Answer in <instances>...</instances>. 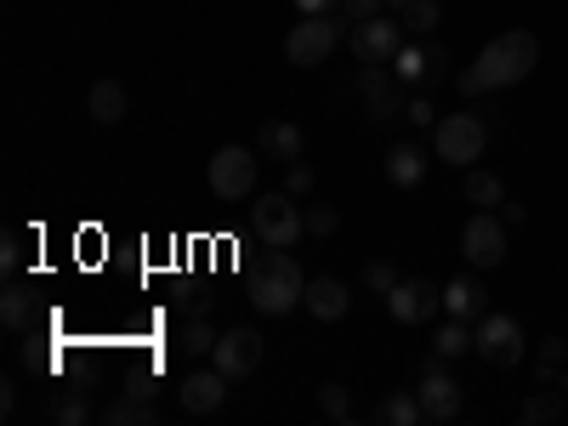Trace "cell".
Masks as SVG:
<instances>
[{
    "instance_id": "ffe728a7",
    "label": "cell",
    "mask_w": 568,
    "mask_h": 426,
    "mask_svg": "<svg viewBox=\"0 0 568 426\" xmlns=\"http://www.w3.org/2000/svg\"><path fill=\"white\" fill-rule=\"evenodd\" d=\"M125 109H131V98H125L120 80H98V85H91V120H98V125H120Z\"/></svg>"
},
{
    "instance_id": "484cf974",
    "label": "cell",
    "mask_w": 568,
    "mask_h": 426,
    "mask_svg": "<svg viewBox=\"0 0 568 426\" xmlns=\"http://www.w3.org/2000/svg\"><path fill=\"white\" fill-rule=\"evenodd\" d=\"M382 420H387V426H415V420H426L420 393H387V398H382Z\"/></svg>"
},
{
    "instance_id": "d590c367",
    "label": "cell",
    "mask_w": 568,
    "mask_h": 426,
    "mask_svg": "<svg viewBox=\"0 0 568 426\" xmlns=\"http://www.w3.org/2000/svg\"><path fill=\"white\" fill-rule=\"evenodd\" d=\"M176 307H182L187 318H205V307H211V296H205V291H176Z\"/></svg>"
},
{
    "instance_id": "6da1fadb",
    "label": "cell",
    "mask_w": 568,
    "mask_h": 426,
    "mask_svg": "<svg viewBox=\"0 0 568 426\" xmlns=\"http://www.w3.org/2000/svg\"><path fill=\"white\" fill-rule=\"evenodd\" d=\"M535 63H540V40H535L529 29H506V34H495V40L484 45L478 63H471L455 85H460V98H484V91H500V85L529 80Z\"/></svg>"
},
{
    "instance_id": "52a82bcc",
    "label": "cell",
    "mask_w": 568,
    "mask_h": 426,
    "mask_svg": "<svg viewBox=\"0 0 568 426\" xmlns=\"http://www.w3.org/2000/svg\"><path fill=\"white\" fill-rule=\"evenodd\" d=\"M433 131H438L444 165H478V154L489 149V125L478 114H444Z\"/></svg>"
},
{
    "instance_id": "cb8c5ba5",
    "label": "cell",
    "mask_w": 568,
    "mask_h": 426,
    "mask_svg": "<svg viewBox=\"0 0 568 426\" xmlns=\"http://www.w3.org/2000/svg\"><path fill=\"white\" fill-rule=\"evenodd\" d=\"M562 409H568L562 387H535V393L524 398V420H529V426H546V420H557Z\"/></svg>"
},
{
    "instance_id": "4dcf8cb0",
    "label": "cell",
    "mask_w": 568,
    "mask_h": 426,
    "mask_svg": "<svg viewBox=\"0 0 568 426\" xmlns=\"http://www.w3.org/2000/svg\"><path fill=\"white\" fill-rule=\"evenodd\" d=\"M562 364H568V342H562V336L540 342V369H535V382H557Z\"/></svg>"
},
{
    "instance_id": "ab89813d",
    "label": "cell",
    "mask_w": 568,
    "mask_h": 426,
    "mask_svg": "<svg viewBox=\"0 0 568 426\" xmlns=\"http://www.w3.org/2000/svg\"><path fill=\"white\" fill-rule=\"evenodd\" d=\"M404 7H409V0H387V12H393V18H404Z\"/></svg>"
},
{
    "instance_id": "f35d334b",
    "label": "cell",
    "mask_w": 568,
    "mask_h": 426,
    "mask_svg": "<svg viewBox=\"0 0 568 426\" xmlns=\"http://www.w3.org/2000/svg\"><path fill=\"white\" fill-rule=\"evenodd\" d=\"M336 7H342V0H296V12H302V18H329Z\"/></svg>"
},
{
    "instance_id": "7402d4cb",
    "label": "cell",
    "mask_w": 568,
    "mask_h": 426,
    "mask_svg": "<svg viewBox=\"0 0 568 426\" xmlns=\"http://www.w3.org/2000/svg\"><path fill=\"white\" fill-rule=\"evenodd\" d=\"M466 200L478 205V211H500V205H506V182H500L495 171L466 165Z\"/></svg>"
},
{
    "instance_id": "1f68e13d",
    "label": "cell",
    "mask_w": 568,
    "mask_h": 426,
    "mask_svg": "<svg viewBox=\"0 0 568 426\" xmlns=\"http://www.w3.org/2000/svg\"><path fill=\"white\" fill-rule=\"evenodd\" d=\"M393 284H398V267H393V262H369V267H364V291H375L382 302L393 296Z\"/></svg>"
},
{
    "instance_id": "74e56055",
    "label": "cell",
    "mask_w": 568,
    "mask_h": 426,
    "mask_svg": "<svg viewBox=\"0 0 568 426\" xmlns=\"http://www.w3.org/2000/svg\"><path fill=\"white\" fill-rule=\"evenodd\" d=\"M387 7V0H342V12L353 18V23H364V18H375V12H382Z\"/></svg>"
},
{
    "instance_id": "4fadbf2b",
    "label": "cell",
    "mask_w": 568,
    "mask_h": 426,
    "mask_svg": "<svg viewBox=\"0 0 568 426\" xmlns=\"http://www.w3.org/2000/svg\"><path fill=\"white\" fill-rule=\"evenodd\" d=\"M444 63H449V52H444L438 40H426V34H420V40H409L404 52L393 58V74H398L404 85H426V80H433Z\"/></svg>"
},
{
    "instance_id": "f546056e",
    "label": "cell",
    "mask_w": 568,
    "mask_h": 426,
    "mask_svg": "<svg viewBox=\"0 0 568 426\" xmlns=\"http://www.w3.org/2000/svg\"><path fill=\"white\" fill-rule=\"evenodd\" d=\"M85 415H91L85 393H58V398H52V420H58V426H85Z\"/></svg>"
},
{
    "instance_id": "9c48e42d",
    "label": "cell",
    "mask_w": 568,
    "mask_h": 426,
    "mask_svg": "<svg viewBox=\"0 0 568 426\" xmlns=\"http://www.w3.org/2000/svg\"><path fill=\"white\" fill-rule=\"evenodd\" d=\"M347 45L358 63H393L404 52V23L398 18H364L347 29Z\"/></svg>"
},
{
    "instance_id": "2e32d148",
    "label": "cell",
    "mask_w": 568,
    "mask_h": 426,
    "mask_svg": "<svg viewBox=\"0 0 568 426\" xmlns=\"http://www.w3.org/2000/svg\"><path fill=\"white\" fill-rule=\"evenodd\" d=\"M398 74H393V63H364V74H358V91L369 98V120H393L398 114Z\"/></svg>"
},
{
    "instance_id": "7c38bea8",
    "label": "cell",
    "mask_w": 568,
    "mask_h": 426,
    "mask_svg": "<svg viewBox=\"0 0 568 426\" xmlns=\"http://www.w3.org/2000/svg\"><path fill=\"white\" fill-rule=\"evenodd\" d=\"M420 409H426V420H455L460 415V382L449 369H438V364H426L420 369Z\"/></svg>"
},
{
    "instance_id": "f1b7e54d",
    "label": "cell",
    "mask_w": 568,
    "mask_h": 426,
    "mask_svg": "<svg viewBox=\"0 0 568 426\" xmlns=\"http://www.w3.org/2000/svg\"><path fill=\"white\" fill-rule=\"evenodd\" d=\"M318 409H324L329 420H342V426H347V420H353V398H347V387H342V382H324V387H318Z\"/></svg>"
},
{
    "instance_id": "8d00e7d4",
    "label": "cell",
    "mask_w": 568,
    "mask_h": 426,
    "mask_svg": "<svg viewBox=\"0 0 568 426\" xmlns=\"http://www.w3.org/2000/svg\"><path fill=\"white\" fill-rule=\"evenodd\" d=\"M404 114H409V125H438V109L426 103V98H409V103H404Z\"/></svg>"
},
{
    "instance_id": "ac0fdd59",
    "label": "cell",
    "mask_w": 568,
    "mask_h": 426,
    "mask_svg": "<svg viewBox=\"0 0 568 426\" xmlns=\"http://www.w3.org/2000/svg\"><path fill=\"white\" fill-rule=\"evenodd\" d=\"M347 307H353V291L342 278H307V313L313 318H324V324H336V318H347Z\"/></svg>"
},
{
    "instance_id": "d4e9b609",
    "label": "cell",
    "mask_w": 568,
    "mask_h": 426,
    "mask_svg": "<svg viewBox=\"0 0 568 426\" xmlns=\"http://www.w3.org/2000/svg\"><path fill=\"white\" fill-rule=\"evenodd\" d=\"M0 324H7L12 336H18V329H29L34 324V296L18 291V284H7V296H0Z\"/></svg>"
},
{
    "instance_id": "d6986e66",
    "label": "cell",
    "mask_w": 568,
    "mask_h": 426,
    "mask_svg": "<svg viewBox=\"0 0 568 426\" xmlns=\"http://www.w3.org/2000/svg\"><path fill=\"white\" fill-rule=\"evenodd\" d=\"M382 171H387L393 187H420L426 182V149L420 142H398V149H387Z\"/></svg>"
},
{
    "instance_id": "8fae6325",
    "label": "cell",
    "mask_w": 568,
    "mask_h": 426,
    "mask_svg": "<svg viewBox=\"0 0 568 426\" xmlns=\"http://www.w3.org/2000/svg\"><path fill=\"white\" fill-rule=\"evenodd\" d=\"M211 358H216V369L227 375V382H245V375L262 369V336L256 329H227V336H216Z\"/></svg>"
},
{
    "instance_id": "5bb4252c",
    "label": "cell",
    "mask_w": 568,
    "mask_h": 426,
    "mask_svg": "<svg viewBox=\"0 0 568 426\" xmlns=\"http://www.w3.org/2000/svg\"><path fill=\"white\" fill-rule=\"evenodd\" d=\"M176 404H182L187 415L222 409V404H227V375H222V369H194V375H187V382L176 387Z\"/></svg>"
},
{
    "instance_id": "3957f363",
    "label": "cell",
    "mask_w": 568,
    "mask_h": 426,
    "mask_svg": "<svg viewBox=\"0 0 568 426\" xmlns=\"http://www.w3.org/2000/svg\"><path fill=\"white\" fill-rule=\"evenodd\" d=\"M251 227H256L262 245L291 251V245H302V233H307V211H296V194H262L256 211H251Z\"/></svg>"
},
{
    "instance_id": "60d3db41",
    "label": "cell",
    "mask_w": 568,
    "mask_h": 426,
    "mask_svg": "<svg viewBox=\"0 0 568 426\" xmlns=\"http://www.w3.org/2000/svg\"><path fill=\"white\" fill-rule=\"evenodd\" d=\"M557 387H562V398H568V369H557Z\"/></svg>"
},
{
    "instance_id": "e0dca14e",
    "label": "cell",
    "mask_w": 568,
    "mask_h": 426,
    "mask_svg": "<svg viewBox=\"0 0 568 426\" xmlns=\"http://www.w3.org/2000/svg\"><path fill=\"white\" fill-rule=\"evenodd\" d=\"M444 313H449V318H484V313H489V296H484V284H478V267L455 273V278L444 284Z\"/></svg>"
},
{
    "instance_id": "e575fe53",
    "label": "cell",
    "mask_w": 568,
    "mask_h": 426,
    "mask_svg": "<svg viewBox=\"0 0 568 426\" xmlns=\"http://www.w3.org/2000/svg\"><path fill=\"white\" fill-rule=\"evenodd\" d=\"M125 393H131V398H154V393H160V375L131 369V375H125Z\"/></svg>"
},
{
    "instance_id": "836d02e7",
    "label": "cell",
    "mask_w": 568,
    "mask_h": 426,
    "mask_svg": "<svg viewBox=\"0 0 568 426\" xmlns=\"http://www.w3.org/2000/svg\"><path fill=\"white\" fill-rule=\"evenodd\" d=\"M313 182H318V176H313V165H307V160H296V165H291V176H284V194H313Z\"/></svg>"
},
{
    "instance_id": "603a6c76",
    "label": "cell",
    "mask_w": 568,
    "mask_h": 426,
    "mask_svg": "<svg viewBox=\"0 0 568 426\" xmlns=\"http://www.w3.org/2000/svg\"><path fill=\"white\" fill-rule=\"evenodd\" d=\"M103 420H109V426H160V409H154L149 398H131V393H125L120 404L103 409Z\"/></svg>"
},
{
    "instance_id": "ba28073f",
    "label": "cell",
    "mask_w": 568,
    "mask_h": 426,
    "mask_svg": "<svg viewBox=\"0 0 568 426\" xmlns=\"http://www.w3.org/2000/svg\"><path fill=\"white\" fill-rule=\"evenodd\" d=\"M460 251H466V262L471 267H500L506 262V216L500 211H478L466 227H460Z\"/></svg>"
},
{
    "instance_id": "277c9868",
    "label": "cell",
    "mask_w": 568,
    "mask_h": 426,
    "mask_svg": "<svg viewBox=\"0 0 568 426\" xmlns=\"http://www.w3.org/2000/svg\"><path fill=\"white\" fill-rule=\"evenodd\" d=\"M205 176H211V194H216V200L240 205V200L256 194V154L240 149V142H227V149L211 154V171H205Z\"/></svg>"
},
{
    "instance_id": "30bf717a",
    "label": "cell",
    "mask_w": 568,
    "mask_h": 426,
    "mask_svg": "<svg viewBox=\"0 0 568 426\" xmlns=\"http://www.w3.org/2000/svg\"><path fill=\"white\" fill-rule=\"evenodd\" d=\"M438 307H444V284H433V278H398L387 296V313L398 324H433Z\"/></svg>"
},
{
    "instance_id": "d6a6232c",
    "label": "cell",
    "mask_w": 568,
    "mask_h": 426,
    "mask_svg": "<svg viewBox=\"0 0 568 426\" xmlns=\"http://www.w3.org/2000/svg\"><path fill=\"white\" fill-rule=\"evenodd\" d=\"M336 227H342L336 205H307V233H313V240H329Z\"/></svg>"
},
{
    "instance_id": "4316f807",
    "label": "cell",
    "mask_w": 568,
    "mask_h": 426,
    "mask_svg": "<svg viewBox=\"0 0 568 426\" xmlns=\"http://www.w3.org/2000/svg\"><path fill=\"white\" fill-rule=\"evenodd\" d=\"M438 18H444V0H409L398 23H404V34H433Z\"/></svg>"
},
{
    "instance_id": "9a60e30c",
    "label": "cell",
    "mask_w": 568,
    "mask_h": 426,
    "mask_svg": "<svg viewBox=\"0 0 568 426\" xmlns=\"http://www.w3.org/2000/svg\"><path fill=\"white\" fill-rule=\"evenodd\" d=\"M256 154H262V160H278V165H296V160L307 154V136H302V125H291V120H262Z\"/></svg>"
},
{
    "instance_id": "7a4b0ae2",
    "label": "cell",
    "mask_w": 568,
    "mask_h": 426,
    "mask_svg": "<svg viewBox=\"0 0 568 426\" xmlns=\"http://www.w3.org/2000/svg\"><path fill=\"white\" fill-rule=\"evenodd\" d=\"M307 302V273L296 267V256L291 251H273L256 273H251V307H262V313H296Z\"/></svg>"
},
{
    "instance_id": "83f0119b",
    "label": "cell",
    "mask_w": 568,
    "mask_h": 426,
    "mask_svg": "<svg viewBox=\"0 0 568 426\" xmlns=\"http://www.w3.org/2000/svg\"><path fill=\"white\" fill-rule=\"evenodd\" d=\"M211 347H216V329H211L205 318H187V324H182V353H187V358H205Z\"/></svg>"
},
{
    "instance_id": "44dd1931",
    "label": "cell",
    "mask_w": 568,
    "mask_h": 426,
    "mask_svg": "<svg viewBox=\"0 0 568 426\" xmlns=\"http://www.w3.org/2000/svg\"><path fill=\"white\" fill-rule=\"evenodd\" d=\"M433 353H438V358L478 353V329H471V318H444V329L433 336Z\"/></svg>"
},
{
    "instance_id": "8992f818",
    "label": "cell",
    "mask_w": 568,
    "mask_h": 426,
    "mask_svg": "<svg viewBox=\"0 0 568 426\" xmlns=\"http://www.w3.org/2000/svg\"><path fill=\"white\" fill-rule=\"evenodd\" d=\"M342 45V23L336 18H302L291 34H284V63L296 69H318L329 52Z\"/></svg>"
},
{
    "instance_id": "5b68a950",
    "label": "cell",
    "mask_w": 568,
    "mask_h": 426,
    "mask_svg": "<svg viewBox=\"0 0 568 426\" xmlns=\"http://www.w3.org/2000/svg\"><path fill=\"white\" fill-rule=\"evenodd\" d=\"M524 353H529V342H524V324H517L511 313H484L478 318V358L484 364L517 369V364H524Z\"/></svg>"
}]
</instances>
